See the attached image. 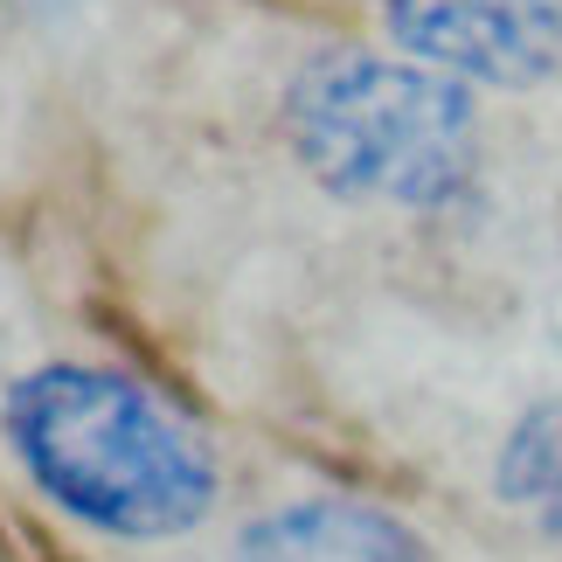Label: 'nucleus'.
I'll return each mask as SVG.
<instances>
[{"mask_svg":"<svg viewBox=\"0 0 562 562\" xmlns=\"http://www.w3.org/2000/svg\"><path fill=\"white\" fill-rule=\"evenodd\" d=\"M0 430L42 501L112 542H175L215 507V451L146 382L91 361L14 375Z\"/></svg>","mask_w":562,"mask_h":562,"instance_id":"nucleus-1","label":"nucleus"},{"mask_svg":"<svg viewBox=\"0 0 562 562\" xmlns=\"http://www.w3.org/2000/svg\"><path fill=\"white\" fill-rule=\"evenodd\" d=\"M285 139L292 160L355 209L459 215L486 175L472 91L403 49L306 56L285 83Z\"/></svg>","mask_w":562,"mask_h":562,"instance_id":"nucleus-2","label":"nucleus"},{"mask_svg":"<svg viewBox=\"0 0 562 562\" xmlns=\"http://www.w3.org/2000/svg\"><path fill=\"white\" fill-rule=\"evenodd\" d=\"M382 29L465 91H528L562 70V0H382Z\"/></svg>","mask_w":562,"mask_h":562,"instance_id":"nucleus-3","label":"nucleus"},{"mask_svg":"<svg viewBox=\"0 0 562 562\" xmlns=\"http://www.w3.org/2000/svg\"><path fill=\"white\" fill-rule=\"evenodd\" d=\"M236 562H430L424 535L355 493H306L257 514L236 542Z\"/></svg>","mask_w":562,"mask_h":562,"instance_id":"nucleus-4","label":"nucleus"},{"mask_svg":"<svg viewBox=\"0 0 562 562\" xmlns=\"http://www.w3.org/2000/svg\"><path fill=\"white\" fill-rule=\"evenodd\" d=\"M493 493L535 535L562 542V389L555 396H535L507 424L501 451H493Z\"/></svg>","mask_w":562,"mask_h":562,"instance_id":"nucleus-5","label":"nucleus"}]
</instances>
